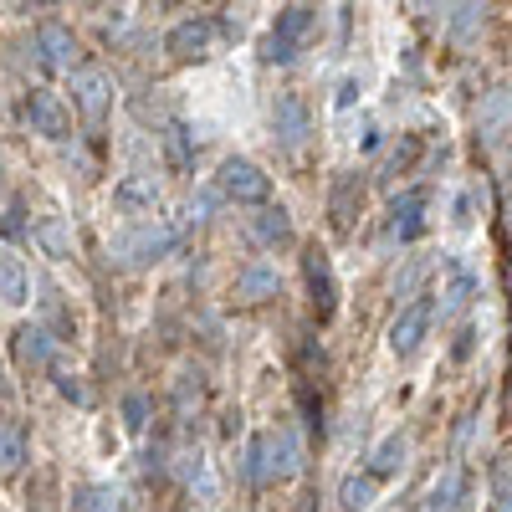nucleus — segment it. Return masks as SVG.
<instances>
[{
    "mask_svg": "<svg viewBox=\"0 0 512 512\" xmlns=\"http://www.w3.org/2000/svg\"><path fill=\"white\" fill-rule=\"evenodd\" d=\"M497 6H512V0H497Z\"/></svg>",
    "mask_w": 512,
    "mask_h": 512,
    "instance_id": "obj_1",
    "label": "nucleus"
}]
</instances>
